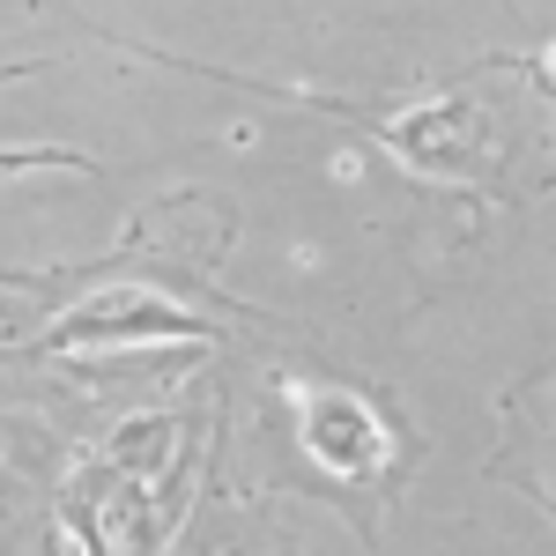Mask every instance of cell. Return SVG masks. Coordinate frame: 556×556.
<instances>
[{"label": "cell", "instance_id": "1", "mask_svg": "<svg viewBox=\"0 0 556 556\" xmlns=\"http://www.w3.org/2000/svg\"><path fill=\"white\" fill-rule=\"evenodd\" d=\"M304 453L342 475H371L386 468V424L371 416L364 393H312L304 401Z\"/></svg>", "mask_w": 556, "mask_h": 556}, {"label": "cell", "instance_id": "2", "mask_svg": "<svg viewBox=\"0 0 556 556\" xmlns=\"http://www.w3.org/2000/svg\"><path fill=\"white\" fill-rule=\"evenodd\" d=\"M0 164H75V172H83V156H45V149H38V156H30V149H15V156H0Z\"/></svg>", "mask_w": 556, "mask_h": 556}]
</instances>
